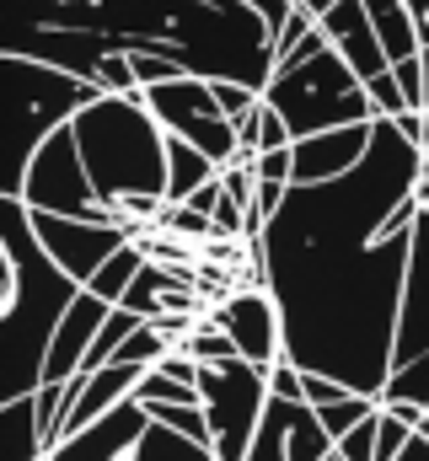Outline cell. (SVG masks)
<instances>
[{
	"label": "cell",
	"mask_w": 429,
	"mask_h": 461,
	"mask_svg": "<svg viewBox=\"0 0 429 461\" xmlns=\"http://www.w3.org/2000/svg\"><path fill=\"white\" fill-rule=\"evenodd\" d=\"M296 5H306V11H312V16H317V22H322V16H327V11H333L338 0H296Z\"/></svg>",
	"instance_id": "cell-39"
},
{
	"label": "cell",
	"mask_w": 429,
	"mask_h": 461,
	"mask_svg": "<svg viewBox=\"0 0 429 461\" xmlns=\"http://www.w3.org/2000/svg\"><path fill=\"white\" fill-rule=\"evenodd\" d=\"M247 461H290V402H285V397L269 402V413H263V424H258V440H252Z\"/></svg>",
	"instance_id": "cell-24"
},
{
	"label": "cell",
	"mask_w": 429,
	"mask_h": 461,
	"mask_svg": "<svg viewBox=\"0 0 429 461\" xmlns=\"http://www.w3.org/2000/svg\"><path fill=\"white\" fill-rule=\"evenodd\" d=\"M5 54H27V59H43L54 70H70L81 81H92L107 97H134L140 92V76H134V59L123 49V38L113 32H87V27H43L32 38H22L16 49Z\"/></svg>",
	"instance_id": "cell-9"
},
{
	"label": "cell",
	"mask_w": 429,
	"mask_h": 461,
	"mask_svg": "<svg viewBox=\"0 0 429 461\" xmlns=\"http://www.w3.org/2000/svg\"><path fill=\"white\" fill-rule=\"evenodd\" d=\"M429 156L376 118L370 156L317 188H290L285 210L252 247V285H263L285 317V359L306 375H333L349 392L387 397L397 359V317L414 236H387V221L414 199Z\"/></svg>",
	"instance_id": "cell-1"
},
{
	"label": "cell",
	"mask_w": 429,
	"mask_h": 461,
	"mask_svg": "<svg viewBox=\"0 0 429 461\" xmlns=\"http://www.w3.org/2000/svg\"><path fill=\"white\" fill-rule=\"evenodd\" d=\"M210 322L236 344L242 359H252V365H263V370H274V365L285 359V317H279V306H274V295H269L263 285L231 290V295L214 306Z\"/></svg>",
	"instance_id": "cell-12"
},
{
	"label": "cell",
	"mask_w": 429,
	"mask_h": 461,
	"mask_svg": "<svg viewBox=\"0 0 429 461\" xmlns=\"http://www.w3.org/2000/svg\"><path fill=\"white\" fill-rule=\"evenodd\" d=\"M414 199H419V210L429 215V167H424V177H419V188H414Z\"/></svg>",
	"instance_id": "cell-40"
},
{
	"label": "cell",
	"mask_w": 429,
	"mask_h": 461,
	"mask_svg": "<svg viewBox=\"0 0 429 461\" xmlns=\"http://www.w3.org/2000/svg\"><path fill=\"white\" fill-rule=\"evenodd\" d=\"M343 397H349V386H343V381H333V375H306V402H312V408L343 402Z\"/></svg>",
	"instance_id": "cell-36"
},
{
	"label": "cell",
	"mask_w": 429,
	"mask_h": 461,
	"mask_svg": "<svg viewBox=\"0 0 429 461\" xmlns=\"http://www.w3.org/2000/svg\"><path fill=\"white\" fill-rule=\"evenodd\" d=\"M183 348H188V354H194L199 365H220V359H242V354H236V344H231V339H225V333L214 328L210 317H205V322H194V333L183 339Z\"/></svg>",
	"instance_id": "cell-28"
},
{
	"label": "cell",
	"mask_w": 429,
	"mask_h": 461,
	"mask_svg": "<svg viewBox=\"0 0 429 461\" xmlns=\"http://www.w3.org/2000/svg\"><path fill=\"white\" fill-rule=\"evenodd\" d=\"M429 354V215L414 226V258H408V285H403V317H397V359L392 370L414 365Z\"/></svg>",
	"instance_id": "cell-16"
},
{
	"label": "cell",
	"mask_w": 429,
	"mask_h": 461,
	"mask_svg": "<svg viewBox=\"0 0 429 461\" xmlns=\"http://www.w3.org/2000/svg\"><path fill=\"white\" fill-rule=\"evenodd\" d=\"M145 381V370L140 365H103V370H87L81 381H76V402H70V419H65V435H76V429H87V424H97L107 419L113 408H123L129 397H134V386ZM59 435V440H65Z\"/></svg>",
	"instance_id": "cell-18"
},
{
	"label": "cell",
	"mask_w": 429,
	"mask_h": 461,
	"mask_svg": "<svg viewBox=\"0 0 429 461\" xmlns=\"http://www.w3.org/2000/svg\"><path fill=\"white\" fill-rule=\"evenodd\" d=\"M263 103H274L285 113L296 140L327 134V129H349V123H376V103H370L365 81L349 70V59L333 43L312 59L274 65V76L263 86Z\"/></svg>",
	"instance_id": "cell-6"
},
{
	"label": "cell",
	"mask_w": 429,
	"mask_h": 461,
	"mask_svg": "<svg viewBox=\"0 0 429 461\" xmlns=\"http://www.w3.org/2000/svg\"><path fill=\"white\" fill-rule=\"evenodd\" d=\"M16 199L27 210H43V215H70V221H123L113 204H103L87 161H81V145H76V129L65 123L32 161H27V177L16 188Z\"/></svg>",
	"instance_id": "cell-8"
},
{
	"label": "cell",
	"mask_w": 429,
	"mask_h": 461,
	"mask_svg": "<svg viewBox=\"0 0 429 461\" xmlns=\"http://www.w3.org/2000/svg\"><path fill=\"white\" fill-rule=\"evenodd\" d=\"M134 402L140 408H156V402H199V386L172 381L167 370H145V381L134 386Z\"/></svg>",
	"instance_id": "cell-27"
},
{
	"label": "cell",
	"mask_w": 429,
	"mask_h": 461,
	"mask_svg": "<svg viewBox=\"0 0 429 461\" xmlns=\"http://www.w3.org/2000/svg\"><path fill=\"white\" fill-rule=\"evenodd\" d=\"M381 413V397H365V392H349L343 402H327V408H317L322 429L333 435V440H343L349 429H360L365 419H376Z\"/></svg>",
	"instance_id": "cell-25"
},
{
	"label": "cell",
	"mask_w": 429,
	"mask_h": 461,
	"mask_svg": "<svg viewBox=\"0 0 429 461\" xmlns=\"http://www.w3.org/2000/svg\"><path fill=\"white\" fill-rule=\"evenodd\" d=\"M199 402L210 413V440L214 461H247L258 424L274 402L269 392V370L252 359H220V365H199Z\"/></svg>",
	"instance_id": "cell-7"
},
{
	"label": "cell",
	"mask_w": 429,
	"mask_h": 461,
	"mask_svg": "<svg viewBox=\"0 0 429 461\" xmlns=\"http://www.w3.org/2000/svg\"><path fill=\"white\" fill-rule=\"evenodd\" d=\"M145 429H151V413L129 397V402L113 408L107 419L87 424V429H76V435H65V440L49 451V461H129Z\"/></svg>",
	"instance_id": "cell-14"
},
{
	"label": "cell",
	"mask_w": 429,
	"mask_h": 461,
	"mask_svg": "<svg viewBox=\"0 0 429 461\" xmlns=\"http://www.w3.org/2000/svg\"><path fill=\"white\" fill-rule=\"evenodd\" d=\"M0 86H5V199H16L22 177H27V161L81 113L87 103H97L103 92L70 70H54L43 59H27V54H5L0 65Z\"/></svg>",
	"instance_id": "cell-5"
},
{
	"label": "cell",
	"mask_w": 429,
	"mask_h": 461,
	"mask_svg": "<svg viewBox=\"0 0 429 461\" xmlns=\"http://www.w3.org/2000/svg\"><path fill=\"white\" fill-rule=\"evenodd\" d=\"M322 32H327V43L349 59V70H354L365 86H370L376 76H387V70H392V59H387L381 38H376V27H370L365 0H338V5L322 16Z\"/></svg>",
	"instance_id": "cell-17"
},
{
	"label": "cell",
	"mask_w": 429,
	"mask_h": 461,
	"mask_svg": "<svg viewBox=\"0 0 429 461\" xmlns=\"http://www.w3.org/2000/svg\"><path fill=\"white\" fill-rule=\"evenodd\" d=\"M5 461H49L54 451V435L43 424V408H38V392L32 397H5Z\"/></svg>",
	"instance_id": "cell-19"
},
{
	"label": "cell",
	"mask_w": 429,
	"mask_h": 461,
	"mask_svg": "<svg viewBox=\"0 0 429 461\" xmlns=\"http://www.w3.org/2000/svg\"><path fill=\"white\" fill-rule=\"evenodd\" d=\"M269 392L285 397V402H306V370L290 365V359H279V365L269 370Z\"/></svg>",
	"instance_id": "cell-33"
},
{
	"label": "cell",
	"mask_w": 429,
	"mask_h": 461,
	"mask_svg": "<svg viewBox=\"0 0 429 461\" xmlns=\"http://www.w3.org/2000/svg\"><path fill=\"white\" fill-rule=\"evenodd\" d=\"M333 461H343V456H333Z\"/></svg>",
	"instance_id": "cell-45"
},
{
	"label": "cell",
	"mask_w": 429,
	"mask_h": 461,
	"mask_svg": "<svg viewBox=\"0 0 429 461\" xmlns=\"http://www.w3.org/2000/svg\"><path fill=\"white\" fill-rule=\"evenodd\" d=\"M156 424H167V429H178V435H188V440H199V446H214L210 440V413H205V402H156V408H145Z\"/></svg>",
	"instance_id": "cell-26"
},
{
	"label": "cell",
	"mask_w": 429,
	"mask_h": 461,
	"mask_svg": "<svg viewBox=\"0 0 429 461\" xmlns=\"http://www.w3.org/2000/svg\"><path fill=\"white\" fill-rule=\"evenodd\" d=\"M236 134H242V156H263V150H290L296 145L290 123H285V113L274 103H258L252 113L236 123Z\"/></svg>",
	"instance_id": "cell-23"
},
{
	"label": "cell",
	"mask_w": 429,
	"mask_h": 461,
	"mask_svg": "<svg viewBox=\"0 0 429 461\" xmlns=\"http://www.w3.org/2000/svg\"><path fill=\"white\" fill-rule=\"evenodd\" d=\"M365 11H370V27H376V38H381V49H387V59H392V65L419 59V54H424L419 16H414L403 0H365Z\"/></svg>",
	"instance_id": "cell-21"
},
{
	"label": "cell",
	"mask_w": 429,
	"mask_h": 461,
	"mask_svg": "<svg viewBox=\"0 0 429 461\" xmlns=\"http://www.w3.org/2000/svg\"><path fill=\"white\" fill-rule=\"evenodd\" d=\"M370 140H376V123H349V129H327V134L296 140V183L317 188V183L349 177L370 156Z\"/></svg>",
	"instance_id": "cell-13"
},
{
	"label": "cell",
	"mask_w": 429,
	"mask_h": 461,
	"mask_svg": "<svg viewBox=\"0 0 429 461\" xmlns=\"http://www.w3.org/2000/svg\"><path fill=\"white\" fill-rule=\"evenodd\" d=\"M145 263H151V247H145V241H129V247H118L103 268H97V279H92L87 290H92L97 301H107V306H123V295L134 290V279L145 274Z\"/></svg>",
	"instance_id": "cell-22"
},
{
	"label": "cell",
	"mask_w": 429,
	"mask_h": 461,
	"mask_svg": "<svg viewBox=\"0 0 429 461\" xmlns=\"http://www.w3.org/2000/svg\"><path fill=\"white\" fill-rule=\"evenodd\" d=\"M113 317V306L97 301L92 290H81V301L65 312L59 333H54V348H49V365H43V386H59V381H76L92 359V344L103 333V322Z\"/></svg>",
	"instance_id": "cell-15"
},
{
	"label": "cell",
	"mask_w": 429,
	"mask_h": 461,
	"mask_svg": "<svg viewBox=\"0 0 429 461\" xmlns=\"http://www.w3.org/2000/svg\"><path fill=\"white\" fill-rule=\"evenodd\" d=\"M32 230H38V241L49 247V258L76 285H92L97 268H103L118 247L140 241L129 221H70V215H43V210H32Z\"/></svg>",
	"instance_id": "cell-11"
},
{
	"label": "cell",
	"mask_w": 429,
	"mask_h": 461,
	"mask_svg": "<svg viewBox=\"0 0 429 461\" xmlns=\"http://www.w3.org/2000/svg\"><path fill=\"white\" fill-rule=\"evenodd\" d=\"M392 76H397V86H403V97H408V113H424V108H429L424 54H419V59H403V65H392Z\"/></svg>",
	"instance_id": "cell-31"
},
{
	"label": "cell",
	"mask_w": 429,
	"mask_h": 461,
	"mask_svg": "<svg viewBox=\"0 0 429 461\" xmlns=\"http://www.w3.org/2000/svg\"><path fill=\"white\" fill-rule=\"evenodd\" d=\"M424 86H429V49H424Z\"/></svg>",
	"instance_id": "cell-43"
},
{
	"label": "cell",
	"mask_w": 429,
	"mask_h": 461,
	"mask_svg": "<svg viewBox=\"0 0 429 461\" xmlns=\"http://www.w3.org/2000/svg\"><path fill=\"white\" fill-rule=\"evenodd\" d=\"M140 97H145V108L156 113V123H161L172 140L199 145V150L214 156L220 167H231V161L242 156V134H236V123L220 108L214 81H205V76H178V81L145 86Z\"/></svg>",
	"instance_id": "cell-10"
},
{
	"label": "cell",
	"mask_w": 429,
	"mask_h": 461,
	"mask_svg": "<svg viewBox=\"0 0 429 461\" xmlns=\"http://www.w3.org/2000/svg\"><path fill=\"white\" fill-rule=\"evenodd\" d=\"M397 461H429V435H414V446H408Z\"/></svg>",
	"instance_id": "cell-38"
},
{
	"label": "cell",
	"mask_w": 429,
	"mask_h": 461,
	"mask_svg": "<svg viewBox=\"0 0 429 461\" xmlns=\"http://www.w3.org/2000/svg\"><path fill=\"white\" fill-rule=\"evenodd\" d=\"M258 177L263 183H296V145L290 150H263L258 156Z\"/></svg>",
	"instance_id": "cell-35"
},
{
	"label": "cell",
	"mask_w": 429,
	"mask_h": 461,
	"mask_svg": "<svg viewBox=\"0 0 429 461\" xmlns=\"http://www.w3.org/2000/svg\"><path fill=\"white\" fill-rule=\"evenodd\" d=\"M214 97H220V108H225L231 123H242V118L263 103V92H258V86H247V81H214Z\"/></svg>",
	"instance_id": "cell-30"
},
{
	"label": "cell",
	"mask_w": 429,
	"mask_h": 461,
	"mask_svg": "<svg viewBox=\"0 0 429 461\" xmlns=\"http://www.w3.org/2000/svg\"><path fill=\"white\" fill-rule=\"evenodd\" d=\"M247 5H252V11L274 27V32H279V27L290 22V11H296V0H247Z\"/></svg>",
	"instance_id": "cell-37"
},
{
	"label": "cell",
	"mask_w": 429,
	"mask_h": 461,
	"mask_svg": "<svg viewBox=\"0 0 429 461\" xmlns=\"http://www.w3.org/2000/svg\"><path fill=\"white\" fill-rule=\"evenodd\" d=\"M81 161L103 194V204H118L129 194L167 199V129L145 108V97H97L70 118Z\"/></svg>",
	"instance_id": "cell-4"
},
{
	"label": "cell",
	"mask_w": 429,
	"mask_h": 461,
	"mask_svg": "<svg viewBox=\"0 0 429 461\" xmlns=\"http://www.w3.org/2000/svg\"><path fill=\"white\" fill-rule=\"evenodd\" d=\"M59 27L113 32L129 54H172L205 81H247L263 92L274 76V27L247 0H59Z\"/></svg>",
	"instance_id": "cell-2"
},
{
	"label": "cell",
	"mask_w": 429,
	"mask_h": 461,
	"mask_svg": "<svg viewBox=\"0 0 429 461\" xmlns=\"http://www.w3.org/2000/svg\"><path fill=\"white\" fill-rule=\"evenodd\" d=\"M408 446H414V429H408V424H403V419H397V413H392L387 402H381V435H376V461H397L403 451H408Z\"/></svg>",
	"instance_id": "cell-29"
},
{
	"label": "cell",
	"mask_w": 429,
	"mask_h": 461,
	"mask_svg": "<svg viewBox=\"0 0 429 461\" xmlns=\"http://www.w3.org/2000/svg\"><path fill=\"white\" fill-rule=\"evenodd\" d=\"M220 172H225V167H220L214 156H205L199 145L167 134V204H188L199 188H210Z\"/></svg>",
	"instance_id": "cell-20"
},
{
	"label": "cell",
	"mask_w": 429,
	"mask_h": 461,
	"mask_svg": "<svg viewBox=\"0 0 429 461\" xmlns=\"http://www.w3.org/2000/svg\"><path fill=\"white\" fill-rule=\"evenodd\" d=\"M312 27H317V16H312L306 5H296V11H290V22L274 32V65H279V54H290V49H296V43H301Z\"/></svg>",
	"instance_id": "cell-34"
},
{
	"label": "cell",
	"mask_w": 429,
	"mask_h": 461,
	"mask_svg": "<svg viewBox=\"0 0 429 461\" xmlns=\"http://www.w3.org/2000/svg\"><path fill=\"white\" fill-rule=\"evenodd\" d=\"M76 285L32 230L22 199H0V322H5V397H32L65 312L81 301Z\"/></svg>",
	"instance_id": "cell-3"
},
{
	"label": "cell",
	"mask_w": 429,
	"mask_h": 461,
	"mask_svg": "<svg viewBox=\"0 0 429 461\" xmlns=\"http://www.w3.org/2000/svg\"><path fill=\"white\" fill-rule=\"evenodd\" d=\"M376 435H381V413L365 419L360 429H349V435L338 440V456L343 461H376Z\"/></svg>",
	"instance_id": "cell-32"
},
{
	"label": "cell",
	"mask_w": 429,
	"mask_h": 461,
	"mask_svg": "<svg viewBox=\"0 0 429 461\" xmlns=\"http://www.w3.org/2000/svg\"><path fill=\"white\" fill-rule=\"evenodd\" d=\"M424 49H429V22H424Z\"/></svg>",
	"instance_id": "cell-44"
},
{
	"label": "cell",
	"mask_w": 429,
	"mask_h": 461,
	"mask_svg": "<svg viewBox=\"0 0 429 461\" xmlns=\"http://www.w3.org/2000/svg\"><path fill=\"white\" fill-rule=\"evenodd\" d=\"M424 156H429V108H424Z\"/></svg>",
	"instance_id": "cell-42"
},
{
	"label": "cell",
	"mask_w": 429,
	"mask_h": 461,
	"mask_svg": "<svg viewBox=\"0 0 429 461\" xmlns=\"http://www.w3.org/2000/svg\"><path fill=\"white\" fill-rule=\"evenodd\" d=\"M403 5H408V11L419 16V32H424V22H429V0H403Z\"/></svg>",
	"instance_id": "cell-41"
}]
</instances>
